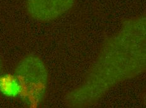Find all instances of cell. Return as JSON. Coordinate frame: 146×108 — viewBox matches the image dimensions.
<instances>
[{
	"mask_svg": "<svg viewBox=\"0 0 146 108\" xmlns=\"http://www.w3.org/2000/svg\"><path fill=\"white\" fill-rule=\"evenodd\" d=\"M0 90L8 96H15L20 93L19 83L15 76L5 75L0 77Z\"/></svg>",
	"mask_w": 146,
	"mask_h": 108,
	"instance_id": "cell-4",
	"label": "cell"
},
{
	"mask_svg": "<svg viewBox=\"0 0 146 108\" xmlns=\"http://www.w3.org/2000/svg\"><path fill=\"white\" fill-rule=\"evenodd\" d=\"M1 58H0V72H1Z\"/></svg>",
	"mask_w": 146,
	"mask_h": 108,
	"instance_id": "cell-5",
	"label": "cell"
},
{
	"mask_svg": "<svg viewBox=\"0 0 146 108\" xmlns=\"http://www.w3.org/2000/svg\"><path fill=\"white\" fill-rule=\"evenodd\" d=\"M146 72V13L124 20L106 37L83 83L66 95L72 107L93 106L121 83Z\"/></svg>",
	"mask_w": 146,
	"mask_h": 108,
	"instance_id": "cell-1",
	"label": "cell"
},
{
	"mask_svg": "<svg viewBox=\"0 0 146 108\" xmlns=\"http://www.w3.org/2000/svg\"><path fill=\"white\" fill-rule=\"evenodd\" d=\"M24 100L32 105L40 104L46 93L48 73L42 60L29 55L20 61L15 69V75Z\"/></svg>",
	"mask_w": 146,
	"mask_h": 108,
	"instance_id": "cell-2",
	"label": "cell"
},
{
	"mask_svg": "<svg viewBox=\"0 0 146 108\" xmlns=\"http://www.w3.org/2000/svg\"><path fill=\"white\" fill-rule=\"evenodd\" d=\"M75 0H27V10L33 19L42 22L59 18L72 8Z\"/></svg>",
	"mask_w": 146,
	"mask_h": 108,
	"instance_id": "cell-3",
	"label": "cell"
}]
</instances>
